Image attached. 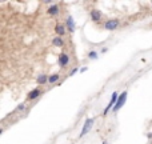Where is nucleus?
Masks as SVG:
<instances>
[{
    "mask_svg": "<svg viewBox=\"0 0 152 144\" xmlns=\"http://www.w3.org/2000/svg\"><path fill=\"white\" fill-rule=\"evenodd\" d=\"M127 96H128V92L127 91H123V92L119 95V97H118V101H116V104H115V107H114V112H118L119 110H120L121 107L125 104V100H127Z\"/></svg>",
    "mask_w": 152,
    "mask_h": 144,
    "instance_id": "obj_1",
    "label": "nucleus"
},
{
    "mask_svg": "<svg viewBox=\"0 0 152 144\" xmlns=\"http://www.w3.org/2000/svg\"><path fill=\"white\" fill-rule=\"evenodd\" d=\"M118 97H119V95H118V92H112V95H111V100H110V103L107 104V107L104 108V115H107L108 112H110L111 110H114V107H115V104H116V101H118Z\"/></svg>",
    "mask_w": 152,
    "mask_h": 144,
    "instance_id": "obj_2",
    "label": "nucleus"
},
{
    "mask_svg": "<svg viewBox=\"0 0 152 144\" xmlns=\"http://www.w3.org/2000/svg\"><path fill=\"white\" fill-rule=\"evenodd\" d=\"M93 123H95V119H93V117H88V119L86 120V123H84L83 128H81V132H80V137H83L84 135H87L88 132H90V130L92 128Z\"/></svg>",
    "mask_w": 152,
    "mask_h": 144,
    "instance_id": "obj_3",
    "label": "nucleus"
},
{
    "mask_svg": "<svg viewBox=\"0 0 152 144\" xmlns=\"http://www.w3.org/2000/svg\"><path fill=\"white\" fill-rule=\"evenodd\" d=\"M118 27H119L118 19H111V20H107L105 24H104V28H105L107 31H114V29H116Z\"/></svg>",
    "mask_w": 152,
    "mask_h": 144,
    "instance_id": "obj_4",
    "label": "nucleus"
},
{
    "mask_svg": "<svg viewBox=\"0 0 152 144\" xmlns=\"http://www.w3.org/2000/svg\"><path fill=\"white\" fill-rule=\"evenodd\" d=\"M66 25H67V28H68L69 32H75L76 25H75V21H73V17H72V16H68V17H67Z\"/></svg>",
    "mask_w": 152,
    "mask_h": 144,
    "instance_id": "obj_5",
    "label": "nucleus"
},
{
    "mask_svg": "<svg viewBox=\"0 0 152 144\" xmlns=\"http://www.w3.org/2000/svg\"><path fill=\"white\" fill-rule=\"evenodd\" d=\"M59 64L60 67H67L69 64V56L67 53H62L59 56Z\"/></svg>",
    "mask_w": 152,
    "mask_h": 144,
    "instance_id": "obj_6",
    "label": "nucleus"
},
{
    "mask_svg": "<svg viewBox=\"0 0 152 144\" xmlns=\"http://www.w3.org/2000/svg\"><path fill=\"white\" fill-rule=\"evenodd\" d=\"M40 95H42V91H40L39 88H35V89H32L31 92H29V95H28V99L34 100V99H36V97H39Z\"/></svg>",
    "mask_w": 152,
    "mask_h": 144,
    "instance_id": "obj_7",
    "label": "nucleus"
},
{
    "mask_svg": "<svg viewBox=\"0 0 152 144\" xmlns=\"http://www.w3.org/2000/svg\"><path fill=\"white\" fill-rule=\"evenodd\" d=\"M91 17H92V20L99 21L101 19V12L99 10H92L91 11Z\"/></svg>",
    "mask_w": 152,
    "mask_h": 144,
    "instance_id": "obj_8",
    "label": "nucleus"
},
{
    "mask_svg": "<svg viewBox=\"0 0 152 144\" xmlns=\"http://www.w3.org/2000/svg\"><path fill=\"white\" fill-rule=\"evenodd\" d=\"M52 44L55 45V47H63L64 45V40L60 36H56V38L52 39Z\"/></svg>",
    "mask_w": 152,
    "mask_h": 144,
    "instance_id": "obj_9",
    "label": "nucleus"
},
{
    "mask_svg": "<svg viewBox=\"0 0 152 144\" xmlns=\"http://www.w3.org/2000/svg\"><path fill=\"white\" fill-rule=\"evenodd\" d=\"M49 15H53V16H56V15L59 14V5L58 4H53V5H51V7L48 8V11H47Z\"/></svg>",
    "mask_w": 152,
    "mask_h": 144,
    "instance_id": "obj_10",
    "label": "nucleus"
},
{
    "mask_svg": "<svg viewBox=\"0 0 152 144\" xmlns=\"http://www.w3.org/2000/svg\"><path fill=\"white\" fill-rule=\"evenodd\" d=\"M48 79H49L48 76L43 73V75H39V76H38L36 83H38V84H45V83H48Z\"/></svg>",
    "mask_w": 152,
    "mask_h": 144,
    "instance_id": "obj_11",
    "label": "nucleus"
},
{
    "mask_svg": "<svg viewBox=\"0 0 152 144\" xmlns=\"http://www.w3.org/2000/svg\"><path fill=\"white\" fill-rule=\"evenodd\" d=\"M55 31H56V34L59 35L60 38H62L63 35H66V28H64V25H62V24H58V25H56Z\"/></svg>",
    "mask_w": 152,
    "mask_h": 144,
    "instance_id": "obj_12",
    "label": "nucleus"
},
{
    "mask_svg": "<svg viewBox=\"0 0 152 144\" xmlns=\"http://www.w3.org/2000/svg\"><path fill=\"white\" fill-rule=\"evenodd\" d=\"M88 58H90L91 60H97V58H99V53H97L96 51H90V52H88Z\"/></svg>",
    "mask_w": 152,
    "mask_h": 144,
    "instance_id": "obj_13",
    "label": "nucleus"
},
{
    "mask_svg": "<svg viewBox=\"0 0 152 144\" xmlns=\"http://www.w3.org/2000/svg\"><path fill=\"white\" fill-rule=\"evenodd\" d=\"M59 80V75L58 73H55V75H51L49 76V79H48V83H51V84H53V83H56Z\"/></svg>",
    "mask_w": 152,
    "mask_h": 144,
    "instance_id": "obj_14",
    "label": "nucleus"
},
{
    "mask_svg": "<svg viewBox=\"0 0 152 144\" xmlns=\"http://www.w3.org/2000/svg\"><path fill=\"white\" fill-rule=\"evenodd\" d=\"M77 71H80V69H77V68H73L72 71H71V73H69V76H72V75H75V73H76V72H77Z\"/></svg>",
    "mask_w": 152,
    "mask_h": 144,
    "instance_id": "obj_15",
    "label": "nucleus"
},
{
    "mask_svg": "<svg viewBox=\"0 0 152 144\" xmlns=\"http://www.w3.org/2000/svg\"><path fill=\"white\" fill-rule=\"evenodd\" d=\"M87 69H88L87 67H83V68H80V71H79V72H81V73H83V72H86Z\"/></svg>",
    "mask_w": 152,
    "mask_h": 144,
    "instance_id": "obj_16",
    "label": "nucleus"
},
{
    "mask_svg": "<svg viewBox=\"0 0 152 144\" xmlns=\"http://www.w3.org/2000/svg\"><path fill=\"white\" fill-rule=\"evenodd\" d=\"M24 108H25V106H24V104H20V106H19V110H20V111H23Z\"/></svg>",
    "mask_w": 152,
    "mask_h": 144,
    "instance_id": "obj_17",
    "label": "nucleus"
},
{
    "mask_svg": "<svg viewBox=\"0 0 152 144\" xmlns=\"http://www.w3.org/2000/svg\"><path fill=\"white\" fill-rule=\"evenodd\" d=\"M107 49H108L107 47H104V48H101V52H103V53H104V52H107Z\"/></svg>",
    "mask_w": 152,
    "mask_h": 144,
    "instance_id": "obj_18",
    "label": "nucleus"
}]
</instances>
